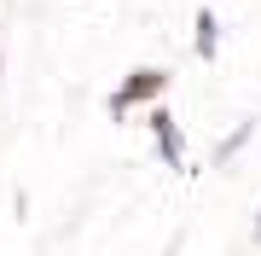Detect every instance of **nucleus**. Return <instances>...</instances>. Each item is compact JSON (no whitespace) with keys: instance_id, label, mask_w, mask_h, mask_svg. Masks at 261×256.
<instances>
[{"instance_id":"3","label":"nucleus","mask_w":261,"mask_h":256,"mask_svg":"<svg viewBox=\"0 0 261 256\" xmlns=\"http://www.w3.org/2000/svg\"><path fill=\"white\" fill-rule=\"evenodd\" d=\"M192 53L203 58V64H215V58H221V18H215L209 6L197 12V24H192Z\"/></svg>"},{"instance_id":"6","label":"nucleus","mask_w":261,"mask_h":256,"mask_svg":"<svg viewBox=\"0 0 261 256\" xmlns=\"http://www.w3.org/2000/svg\"><path fill=\"white\" fill-rule=\"evenodd\" d=\"M255 245H261V210H255Z\"/></svg>"},{"instance_id":"4","label":"nucleus","mask_w":261,"mask_h":256,"mask_svg":"<svg viewBox=\"0 0 261 256\" xmlns=\"http://www.w3.org/2000/svg\"><path fill=\"white\" fill-rule=\"evenodd\" d=\"M250 134H255V117H244V123H238L232 134H226L221 146H215V169H221V163H232V157L244 152V146H250Z\"/></svg>"},{"instance_id":"1","label":"nucleus","mask_w":261,"mask_h":256,"mask_svg":"<svg viewBox=\"0 0 261 256\" xmlns=\"http://www.w3.org/2000/svg\"><path fill=\"white\" fill-rule=\"evenodd\" d=\"M168 94V70H157V64H145V70H128V76H122V87L105 105H111V117H128L134 105H157Z\"/></svg>"},{"instance_id":"5","label":"nucleus","mask_w":261,"mask_h":256,"mask_svg":"<svg viewBox=\"0 0 261 256\" xmlns=\"http://www.w3.org/2000/svg\"><path fill=\"white\" fill-rule=\"evenodd\" d=\"M0 76H6V41H0Z\"/></svg>"},{"instance_id":"2","label":"nucleus","mask_w":261,"mask_h":256,"mask_svg":"<svg viewBox=\"0 0 261 256\" xmlns=\"http://www.w3.org/2000/svg\"><path fill=\"white\" fill-rule=\"evenodd\" d=\"M145 128H151V140H157V157L168 163V169H186V134H180V123H174V111H168V105H151Z\"/></svg>"}]
</instances>
